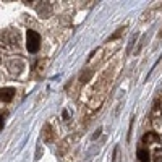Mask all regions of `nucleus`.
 I'll use <instances>...</instances> for the list:
<instances>
[{
	"label": "nucleus",
	"instance_id": "2",
	"mask_svg": "<svg viewBox=\"0 0 162 162\" xmlns=\"http://www.w3.org/2000/svg\"><path fill=\"white\" fill-rule=\"evenodd\" d=\"M26 47H28V50L33 52V54H36L39 50V47H41V36L36 31H33V29L28 31V34H26Z\"/></svg>",
	"mask_w": 162,
	"mask_h": 162
},
{
	"label": "nucleus",
	"instance_id": "8",
	"mask_svg": "<svg viewBox=\"0 0 162 162\" xmlns=\"http://www.w3.org/2000/svg\"><path fill=\"white\" fill-rule=\"evenodd\" d=\"M152 157H154V162H162V149H154Z\"/></svg>",
	"mask_w": 162,
	"mask_h": 162
},
{
	"label": "nucleus",
	"instance_id": "9",
	"mask_svg": "<svg viewBox=\"0 0 162 162\" xmlns=\"http://www.w3.org/2000/svg\"><path fill=\"white\" fill-rule=\"evenodd\" d=\"M3 128V117H0V130Z\"/></svg>",
	"mask_w": 162,
	"mask_h": 162
},
{
	"label": "nucleus",
	"instance_id": "5",
	"mask_svg": "<svg viewBox=\"0 0 162 162\" xmlns=\"http://www.w3.org/2000/svg\"><path fill=\"white\" fill-rule=\"evenodd\" d=\"M41 3L42 5H37V13L44 18H49L50 16V11H52V5L49 2H41Z\"/></svg>",
	"mask_w": 162,
	"mask_h": 162
},
{
	"label": "nucleus",
	"instance_id": "4",
	"mask_svg": "<svg viewBox=\"0 0 162 162\" xmlns=\"http://www.w3.org/2000/svg\"><path fill=\"white\" fill-rule=\"evenodd\" d=\"M15 93H16V91L13 89V88H3V89H0V101H2V102H10L13 97H15Z\"/></svg>",
	"mask_w": 162,
	"mask_h": 162
},
{
	"label": "nucleus",
	"instance_id": "1",
	"mask_svg": "<svg viewBox=\"0 0 162 162\" xmlns=\"http://www.w3.org/2000/svg\"><path fill=\"white\" fill-rule=\"evenodd\" d=\"M0 44H2L5 49H18L20 46V34L16 31H5L0 37Z\"/></svg>",
	"mask_w": 162,
	"mask_h": 162
},
{
	"label": "nucleus",
	"instance_id": "3",
	"mask_svg": "<svg viewBox=\"0 0 162 162\" xmlns=\"http://www.w3.org/2000/svg\"><path fill=\"white\" fill-rule=\"evenodd\" d=\"M42 138H44L46 143H52L54 138H55V133L52 130V125L50 123H46L44 128H42Z\"/></svg>",
	"mask_w": 162,
	"mask_h": 162
},
{
	"label": "nucleus",
	"instance_id": "6",
	"mask_svg": "<svg viewBox=\"0 0 162 162\" xmlns=\"http://www.w3.org/2000/svg\"><path fill=\"white\" fill-rule=\"evenodd\" d=\"M159 135H156V133H146L144 135V138H143V141L146 143V144H151V143H154V141H159Z\"/></svg>",
	"mask_w": 162,
	"mask_h": 162
},
{
	"label": "nucleus",
	"instance_id": "7",
	"mask_svg": "<svg viewBox=\"0 0 162 162\" xmlns=\"http://www.w3.org/2000/svg\"><path fill=\"white\" fill-rule=\"evenodd\" d=\"M138 159L141 162H149V152H147L146 149H139L138 151Z\"/></svg>",
	"mask_w": 162,
	"mask_h": 162
}]
</instances>
